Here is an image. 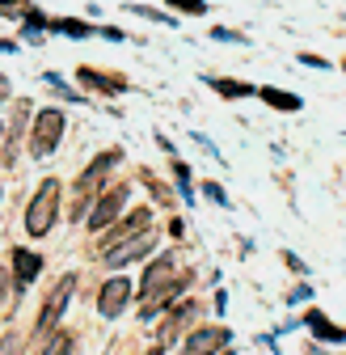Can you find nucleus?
<instances>
[{"instance_id": "1", "label": "nucleus", "mask_w": 346, "mask_h": 355, "mask_svg": "<svg viewBox=\"0 0 346 355\" xmlns=\"http://www.w3.org/2000/svg\"><path fill=\"white\" fill-rule=\"evenodd\" d=\"M55 211H60V182L47 178V182L38 187V195L30 199V207H26V233L30 237H47L55 229Z\"/></svg>"}, {"instance_id": "2", "label": "nucleus", "mask_w": 346, "mask_h": 355, "mask_svg": "<svg viewBox=\"0 0 346 355\" xmlns=\"http://www.w3.org/2000/svg\"><path fill=\"white\" fill-rule=\"evenodd\" d=\"M118 161H122V153H118V148H110V153H102V157H98V161H93L89 169H84V178L76 182V203H72V220H84V203H89V195H93V191L102 187V178H106V173H110V169H114Z\"/></svg>"}, {"instance_id": "3", "label": "nucleus", "mask_w": 346, "mask_h": 355, "mask_svg": "<svg viewBox=\"0 0 346 355\" xmlns=\"http://www.w3.org/2000/svg\"><path fill=\"white\" fill-rule=\"evenodd\" d=\"M60 136H64V110H42L38 123H34V140H30L34 157H51Z\"/></svg>"}, {"instance_id": "4", "label": "nucleus", "mask_w": 346, "mask_h": 355, "mask_svg": "<svg viewBox=\"0 0 346 355\" xmlns=\"http://www.w3.org/2000/svg\"><path fill=\"white\" fill-rule=\"evenodd\" d=\"M228 343H233V334H228L224 326H203V330H190V334H186L182 355H220Z\"/></svg>"}, {"instance_id": "5", "label": "nucleus", "mask_w": 346, "mask_h": 355, "mask_svg": "<svg viewBox=\"0 0 346 355\" xmlns=\"http://www.w3.org/2000/svg\"><path fill=\"white\" fill-rule=\"evenodd\" d=\"M72 292H76V275H64L60 284H55V292L47 296V304H42V318H38V334H47L60 318H64V309H68V300H72Z\"/></svg>"}, {"instance_id": "6", "label": "nucleus", "mask_w": 346, "mask_h": 355, "mask_svg": "<svg viewBox=\"0 0 346 355\" xmlns=\"http://www.w3.org/2000/svg\"><path fill=\"white\" fill-rule=\"evenodd\" d=\"M127 300H131V279H127V275H114V279H106L102 292H98V313H102V318H118L122 309H127Z\"/></svg>"}, {"instance_id": "7", "label": "nucleus", "mask_w": 346, "mask_h": 355, "mask_svg": "<svg viewBox=\"0 0 346 355\" xmlns=\"http://www.w3.org/2000/svg\"><path fill=\"white\" fill-rule=\"evenodd\" d=\"M148 225H152V211H148V207H136V211L127 216V220H122L118 229H110V233L102 237V254H110L114 245H122V241H131V237L148 233Z\"/></svg>"}, {"instance_id": "8", "label": "nucleus", "mask_w": 346, "mask_h": 355, "mask_svg": "<svg viewBox=\"0 0 346 355\" xmlns=\"http://www.w3.org/2000/svg\"><path fill=\"white\" fill-rule=\"evenodd\" d=\"M122 203H127V182H122V187H110V191L93 203V211H89V229H106V225H114V220L122 216Z\"/></svg>"}, {"instance_id": "9", "label": "nucleus", "mask_w": 346, "mask_h": 355, "mask_svg": "<svg viewBox=\"0 0 346 355\" xmlns=\"http://www.w3.org/2000/svg\"><path fill=\"white\" fill-rule=\"evenodd\" d=\"M194 318H199V304H194V300H178V304L169 309V318H165V326L156 330V338H161V343L169 347V343L178 338V334H182V330H186V326H190Z\"/></svg>"}, {"instance_id": "10", "label": "nucleus", "mask_w": 346, "mask_h": 355, "mask_svg": "<svg viewBox=\"0 0 346 355\" xmlns=\"http://www.w3.org/2000/svg\"><path fill=\"white\" fill-rule=\"evenodd\" d=\"M178 279V258L173 254H161L148 271H144V288H140V296H148V292H156V288H165V284H173Z\"/></svg>"}, {"instance_id": "11", "label": "nucleus", "mask_w": 346, "mask_h": 355, "mask_svg": "<svg viewBox=\"0 0 346 355\" xmlns=\"http://www.w3.org/2000/svg\"><path fill=\"white\" fill-rule=\"evenodd\" d=\"M156 241H152V233H140V237H131V241H122V245H114L110 254H106V262L110 266H127V262H136V258H144L148 250H152Z\"/></svg>"}, {"instance_id": "12", "label": "nucleus", "mask_w": 346, "mask_h": 355, "mask_svg": "<svg viewBox=\"0 0 346 355\" xmlns=\"http://www.w3.org/2000/svg\"><path fill=\"white\" fill-rule=\"evenodd\" d=\"M38 271H42V258H38L34 250H13V288H17V292H21Z\"/></svg>"}, {"instance_id": "13", "label": "nucleus", "mask_w": 346, "mask_h": 355, "mask_svg": "<svg viewBox=\"0 0 346 355\" xmlns=\"http://www.w3.org/2000/svg\"><path fill=\"white\" fill-rule=\"evenodd\" d=\"M76 76H80V89H102V94H122V89H127L122 76H106L98 68H80Z\"/></svg>"}, {"instance_id": "14", "label": "nucleus", "mask_w": 346, "mask_h": 355, "mask_svg": "<svg viewBox=\"0 0 346 355\" xmlns=\"http://www.w3.org/2000/svg\"><path fill=\"white\" fill-rule=\"evenodd\" d=\"M257 98H262L271 110H283V114L300 110V98H295V94H283V89H271V85H266V89H257Z\"/></svg>"}, {"instance_id": "15", "label": "nucleus", "mask_w": 346, "mask_h": 355, "mask_svg": "<svg viewBox=\"0 0 346 355\" xmlns=\"http://www.w3.org/2000/svg\"><path fill=\"white\" fill-rule=\"evenodd\" d=\"M304 322L313 326V334H317V338H329V343H346V330H342V326H329L321 313H309Z\"/></svg>"}, {"instance_id": "16", "label": "nucleus", "mask_w": 346, "mask_h": 355, "mask_svg": "<svg viewBox=\"0 0 346 355\" xmlns=\"http://www.w3.org/2000/svg\"><path fill=\"white\" fill-rule=\"evenodd\" d=\"M207 85L215 89V94H224V98H249V94H257L253 85H237V80H215V76H207Z\"/></svg>"}, {"instance_id": "17", "label": "nucleus", "mask_w": 346, "mask_h": 355, "mask_svg": "<svg viewBox=\"0 0 346 355\" xmlns=\"http://www.w3.org/2000/svg\"><path fill=\"white\" fill-rule=\"evenodd\" d=\"M55 34H68V38H89V34H98L93 26H84V21H72V17H64V21H47Z\"/></svg>"}, {"instance_id": "18", "label": "nucleus", "mask_w": 346, "mask_h": 355, "mask_svg": "<svg viewBox=\"0 0 346 355\" xmlns=\"http://www.w3.org/2000/svg\"><path fill=\"white\" fill-rule=\"evenodd\" d=\"M173 178H178V187L186 199H194V187H190V165L186 161H173Z\"/></svg>"}, {"instance_id": "19", "label": "nucleus", "mask_w": 346, "mask_h": 355, "mask_svg": "<svg viewBox=\"0 0 346 355\" xmlns=\"http://www.w3.org/2000/svg\"><path fill=\"white\" fill-rule=\"evenodd\" d=\"M165 5H173L178 13H190V17H203L207 13V0H165Z\"/></svg>"}, {"instance_id": "20", "label": "nucleus", "mask_w": 346, "mask_h": 355, "mask_svg": "<svg viewBox=\"0 0 346 355\" xmlns=\"http://www.w3.org/2000/svg\"><path fill=\"white\" fill-rule=\"evenodd\" d=\"M42 355H72V334H55Z\"/></svg>"}, {"instance_id": "21", "label": "nucleus", "mask_w": 346, "mask_h": 355, "mask_svg": "<svg viewBox=\"0 0 346 355\" xmlns=\"http://www.w3.org/2000/svg\"><path fill=\"white\" fill-rule=\"evenodd\" d=\"M211 38H215V42H245V34H237V30H224V26H215V30H211Z\"/></svg>"}, {"instance_id": "22", "label": "nucleus", "mask_w": 346, "mask_h": 355, "mask_svg": "<svg viewBox=\"0 0 346 355\" xmlns=\"http://www.w3.org/2000/svg\"><path fill=\"white\" fill-rule=\"evenodd\" d=\"M203 191H207V199H211V203H220V207H228V195H224V187H215V182H207Z\"/></svg>"}, {"instance_id": "23", "label": "nucleus", "mask_w": 346, "mask_h": 355, "mask_svg": "<svg viewBox=\"0 0 346 355\" xmlns=\"http://www.w3.org/2000/svg\"><path fill=\"white\" fill-rule=\"evenodd\" d=\"M0 9H5L9 17H17V13H26L30 5H26V0H0Z\"/></svg>"}, {"instance_id": "24", "label": "nucleus", "mask_w": 346, "mask_h": 355, "mask_svg": "<svg viewBox=\"0 0 346 355\" xmlns=\"http://www.w3.org/2000/svg\"><path fill=\"white\" fill-rule=\"evenodd\" d=\"M300 64H309V68H329L325 55H300Z\"/></svg>"}, {"instance_id": "25", "label": "nucleus", "mask_w": 346, "mask_h": 355, "mask_svg": "<svg viewBox=\"0 0 346 355\" xmlns=\"http://www.w3.org/2000/svg\"><path fill=\"white\" fill-rule=\"evenodd\" d=\"M287 300H309V284H300V288H291V292H287Z\"/></svg>"}, {"instance_id": "26", "label": "nucleus", "mask_w": 346, "mask_h": 355, "mask_svg": "<svg viewBox=\"0 0 346 355\" xmlns=\"http://www.w3.org/2000/svg\"><path fill=\"white\" fill-rule=\"evenodd\" d=\"M283 262H287V266H291V271H304V262H300V258H295V254H287V250H283Z\"/></svg>"}, {"instance_id": "27", "label": "nucleus", "mask_w": 346, "mask_h": 355, "mask_svg": "<svg viewBox=\"0 0 346 355\" xmlns=\"http://www.w3.org/2000/svg\"><path fill=\"white\" fill-rule=\"evenodd\" d=\"M13 279H9V271H5V266H0V304H5V288H9Z\"/></svg>"}, {"instance_id": "28", "label": "nucleus", "mask_w": 346, "mask_h": 355, "mask_svg": "<svg viewBox=\"0 0 346 355\" xmlns=\"http://www.w3.org/2000/svg\"><path fill=\"white\" fill-rule=\"evenodd\" d=\"M5 94H9V85H5V76H0V102H5Z\"/></svg>"}, {"instance_id": "29", "label": "nucleus", "mask_w": 346, "mask_h": 355, "mask_svg": "<svg viewBox=\"0 0 346 355\" xmlns=\"http://www.w3.org/2000/svg\"><path fill=\"white\" fill-rule=\"evenodd\" d=\"M220 355H233V351H228V347H224V351H220Z\"/></svg>"}, {"instance_id": "30", "label": "nucleus", "mask_w": 346, "mask_h": 355, "mask_svg": "<svg viewBox=\"0 0 346 355\" xmlns=\"http://www.w3.org/2000/svg\"><path fill=\"white\" fill-rule=\"evenodd\" d=\"M152 355H161V347H156V351H152Z\"/></svg>"}, {"instance_id": "31", "label": "nucleus", "mask_w": 346, "mask_h": 355, "mask_svg": "<svg viewBox=\"0 0 346 355\" xmlns=\"http://www.w3.org/2000/svg\"><path fill=\"white\" fill-rule=\"evenodd\" d=\"M342 68H346V64H342Z\"/></svg>"}]
</instances>
